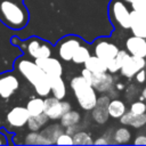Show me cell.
I'll return each mask as SVG.
<instances>
[{"instance_id": "484cf974", "label": "cell", "mask_w": 146, "mask_h": 146, "mask_svg": "<svg viewBox=\"0 0 146 146\" xmlns=\"http://www.w3.org/2000/svg\"><path fill=\"white\" fill-rule=\"evenodd\" d=\"M128 54L129 52L127 50H119L116 57L107 63V71L110 73H112V74L119 72L121 70V66H122V64H123V62H124V59H125Z\"/></svg>"}, {"instance_id": "6da1fadb", "label": "cell", "mask_w": 146, "mask_h": 146, "mask_svg": "<svg viewBox=\"0 0 146 146\" xmlns=\"http://www.w3.org/2000/svg\"><path fill=\"white\" fill-rule=\"evenodd\" d=\"M14 70L17 71L33 88L36 95L40 97H48L50 91V84L48 75L31 58L26 56H19L14 62Z\"/></svg>"}, {"instance_id": "9c48e42d", "label": "cell", "mask_w": 146, "mask_h": 146, "mask_svg": "<svg viewBox=\"0 0 146 146\" xmlns=\"http://www.w3.org/2000/svg\"><path fill=\"white\" fill-rule=\"evenodd\" d=\"M72 110L71 103L66 100L58 99L56 97H46L44 99V113L49 117V120H59L62 115Z\"/></svg>"}, {"instance_id": "7a4b0ae2", "label": "cell", "mask_w": 146, "mask_h": 146, "mask_svg": "<svg viewBox=\"0 0 146 146\" xmlns=\"http://www.w3.org/2000/svg\"><path fill=\"white\" fill-rule=\"evenodd\" d=\"M30 21L24 0H0V22L10 30H23Z\"/></svg>"}, {"instance_id": "ab89813d", "label": "cell", "mask_w": 146, "mask_h": 146, "mask_svg": "<svg viewBox=\"0 0 146 146\" xmlns=\"http://www.w3.org/2000/svg\"><path fill=\"white\" fill-rule=\"evenodd\" d=\"M140 100H146V87L143 89L141 91V97H140Z\"/></svg>"}, {"instance_id": "603a6c76", "label": "cell", "mask_w": 146, "mask_h": 146, "mask_svg": "<svg viewBox=\"0 0 146 146\" xmlns=\"http://www.w3.org/2000/svg\"><path fill=\"white\" fill-rule=\"evenodd\" d=\"M59 121L64 128H67L71 125H76L81 121V114L75 110H71V111L64 113L62 115V117L59 119Z\"/></svg>"}, {"instance_id": "f1b7e54d", "label": "cell", "mask_w": 146, "mask_h": 146, "mask_svg": "<svg viewBox=\"0 0 146 146\" xmlns=\"http://www.w3.org/2000/svg\"><path fill=\"white\" fill-rule=\"evenodd\" d=\"M73 144L74 145H92L94 140L89 132L79 130L73 135Z\"/></svg>"}, {"instance_id": "cb8c5ba5", "label": "cell", "mask_w": 146, "mask_h": 146, "mask_svg": "<svg viewBox=\"0 0 146 146\" xmlns=\"http://www.w3.org/2000/svg\"><path fill=\"white\" fill-rule=\"evenodd\" d=\"M48 121H49V117L43 112V113H41L39 115L30 116L29 117V121H27V128L31 131H40L41 128L43 125H46Z\"/></svg>"}, {"instance_id": "d590c367", "label": "cell", "mask_w": 146, "mask_h": 146, "mask_svg": "<svg viewBox=\"0 0 146 146\" xmlns=\"http://www.w3.org/2000/svg\"><path fill=\"white\" fill-rule=\"evenodd\" d=\"M94 144H96V145H108L111 143L105 136H102V137H98L96 140H94Z\"/></svg>"}, {"instance_id": "f35d334b", "label": "cell", "mask_w": 146, "mask_h": 146, "mask_svg": "<svg viewBox=\"0 0 146 146\" xmlns=\"http://www.w3.org/2000/svg\"><path fill=\"white\" fill-rule=\"evenodd\" d=\"M114 88H115L117 91H120V90H122V89L124 88V84H123L122 82H119V83H114Z\"/></svg>"}, {"instance_id": "d6a6232c", "label": "cell", "mask_w": 146, "mask_h": 146, "mask_svg": "<svg viewBox=\"0 0 146 146\" xmlns=\"http://www.w3.org/2000/svg\"><path fill=\"white\" fill-rule=\"evenodd\" d=\"M133 78L136 79V82H138L139 84L144 83V82L146 81V71H145V68H143V70H140L139 72H137Z\"/></svg>"}, {"instance_id": "8fae6325", "label": "cell", "mask_w": 146, "mask_h": 146, "mask_svg": "<svg viewBox=\"0 0 146 146\" xmlns=\"http://www.w3.org/2000/svg\"><path fill=\"white\" fill-rule=\"evenodd\" d=\"M119 50L120 49L115 43L104 38L98 39L94 43V55L106 62V64L116 57Z\"/></svg>"}, {"instance_id": "8992f818", "label": "cell", "mask_w": 146, "mask_h": 146, "mask_svg": "<svg viewBox=\"0 0 146 146\" xmlns=\"http://www.w3.org/2000/svg\"><path fill=\"white\" fill-rule=\"evenodd\" d=\"M81 75L84 76L87 79V81L95 88V90L100 92V94L107 92L115 83L113 74L110 73L108 71L96 73V72H91V71L83 67V70L81 72Z\"/></svg>"}, {"instance_id": "8d00e7d4", "label": "cell", "mask_w": 146, "mask_h": 146, "mask_svg": "<svg viewBox=\"0 0 146 146\" xmlns=\"http://www.w3.org/2000/svg\"><path fill=\"white\" fill-rule=\"evenodd\" d=\"M79 128H78V124L76 125H71V127H67V128H65V132H67V133H70V135H74L76 131H79L78 130Z\"/></svg>"}, {"instance_id": "30bf717a", "label": "cell", "mask_w": 146, "mask_h": 146, "mask_svg": "<svg viewBox=\"0 0 146 146\" xmlns=\"http://www.w3.org/2000/svg\"><path fill=\"white\" fill-rule=\"evenodd\" d=\"M82 44V41L75 35H67L57 43V54L62 60L70 62L76 49Z\"/></svg>"}, {"instance_id": "74e56055", "label": "cell", "mask_w": 146, "mask_h": 146, "mask_svg": "<svg viewBox=\"0 0 146 146\" xmlns=\"http://www.w3.org/2000/svg\"><path fill=\"white\" fill-rule=\"evenodd\" d=\"M8 144V140H7V137L5 133L1 132L0 130V145H7Z\"/></svg>"}, {"instance_id": "e575fe53", "label": "cell", "mask_w": 146, "mask_h": 146, "mask_svg": "<svg viewBox=\"0 0 146 146\" xmlns=\"http://www.w3.org/2000/svg\"><path fill=\"white\" fill-rule=\"evenodd\" d=\"M133 145H146V135H138L132 141Z\"/></svg>"}, {"instance_id": "4316f807", "label": "cell", "mask_w": 146, "mask_h": 146, "mask_svg": "<svg viewBox=\"0 0 146 146\" xmlns=\"http://www.w3.org/2000/svg\"><path fill=\"white\" fill-rule=\"evenodd\" d=\"M23 144L25 145H49L48 140L40 133V131H31L25 135Z\"/></svg>"}, {"instance_id": "d6986e66", "label": "cell", "mask_w": 146, "mask_h": 146, "mask_svg": "<svg viewBox=\"0 0 146 146\" xmlns=\"http://www.w3.org/2000/svg\"><path fill=\"white\" fill-rule=\"evenodd\" d=\"M64 127L59 123H52V124H49L48 127H46L44 129L40 130V133L48 140L49 145H52V144H56V140L57 138L64 132Z\"/></svg>"}, {"instance_id": "d4e9b609", "label": "cell", "mask_w": 146, "mask_h": 146, "mask_svg": "<svg viewBox=\"0 0 146 146\" xmlns=\"http://www.w3.org/2000/svg\"><path fill=\"white\" fill-rule=\"evenodd\" d=\"M131 140V131L128 128H117L113 131V144H129Z\"/></svg>"}, {"instance_id": "60d3db41", "label": "cell", "mask_w": 146, "mask_h": 146, "mask_svg": "<svg viewBox=\"0 0 146 146\" xmlns=\"http://www.w3.org/2000/svg\"><path fill=\"white\" fill-rule=\"evenodd\" d=\"M3 124V115H2V108L0 107V127Z\"/></svg>"}, {"instance_id": "e0dca14e", "label": "cell", "mask_w": 146, "mask_h": 146, "mask_svg": "<svg viewBox=\"0 0 146 146\" xmlns=\"http://www.w3.org/2000/svg\"><path fill=\"white\" fill-rule=\"evenodd\" d=\"M120 122L123 125H131L135 129H140L146 125V113L144 114H133L130 111H127L121 117Z\"/></svg>"}, {"instance_id": "7402d4cb", "label": "cell", "mask_w": 146, "mask_h": 146, "mask_svg": "<svg viewBox=\"0 0 146 146\" xmlns=\"http://www.w3.org/2000/svg\"><path fill=\"white\" fill-rule=\"evenodd\" d=\"M25 107L27 108V112H29L30 116L39 115V114L43 113V111H44V99L42 97H40V96L31 98L26 103Z\"/></svg>"}, {"instance_id": "277c9868", "label": "cell", "mask_w": 146, "mask_h": 146, "mask_svg": "<svg viewBox=\"0 0 146 146\" xmlns=\"http://www.w3.org/2000/svg\"><path fill=\"white\" fill-rule=\"evenodd\" d=\"M71 90L73 91L79 106L83 111H91L97 103V91L82 75L74 76L70 81Z\"/></svg>"}, {"instance_id": "ffe728a7", "label": "cell", "mask_w": 146, "mask_h": 146, "mask_svg": "<svg viewBox=\"0 0 146 146\" xmlns=\"http://www.w3.org/2000/svg\"><path fill=\"white\" fill-rule=\"evenodd\" d=\"M83 65H84V68H87V70H89L91 72H96V73L107 72V64H106V62H104L103 59H100L96 55H91L86 60V63Z\"/></svg>"}, {"instance_id": "9a60e30c", "label": "cell", "mask_w": 146, "mask_h": 146, "mask_svg": "<svg viewBox=\"0 0 146 146\" xmlns=\"http://www.w3.org/2000/svg\"><path fill=\"white\" fill-rule=\"evenodd\" d=\"M125 49L132 56L146 58V39L137 35L129 36L125 40Z\"/></svg>"}, {"instance_id": "5b68a950", "label": "cell", "mask_w": 146, "mask_h": 146, "mask_svg": "<svg viewBox=\"0 0 146 146\" xmlns=\"http://www.w3.org/2000/svg\"><path fill=\"white\" fill-rule=\"evenodd\" d=\"M21 80L17 71H6L0 73V102H8L19 89Z\"/></svg>"}, {"instance_id": "4fadbf2b", "label": "cell", "mask_w": 146, "mask_h": 146, "mask_svg": "<svg viewBox=\"0 0 146 146\" xmlns=\"http://www.w3.org/2000/svg\"><path fill=\"white\" fill-rule=\"evenodd\" d=\"M111 99L112 98L108 95H105V94H103L102 96H99L97 98V103H96L95 107L90 111L91 112V117L96 123L104 124L110 119L107 107H108V104H110Z\"/></svg>"}, {"instance_id": "f546056e", "label": "cell", "mask_w": 146, "mask_h": 146, "mask_svg": "<svg viewBox=\"0 0 146 146\" xmlns=\"http://www.w3.org/2000/svg\"><path fill=\"white\" fill-rule=\"evenodd\" d=\"M129 111L133 114H144L146 113V103H144L143 100H135L131 103Z\"/></svg>"}, {"instance_id": "836d02e7", "label": "cell", "mask_w": 146, "mask_h": 146, "mask_svg": "<svg viewBox=\"0 0 146 146\" xmlns=\"http://www.w3.org/2000/svg\"><path fill=\"white\" fill-rule=\"evenodd\" d=\"M137 95V91H136V89H135V86H129L128 88H127V90H125V97L127 98H129V99H132L135 96Z\"/></svg>"}, {"instance_id": "7c38bea8", "label": "cell", "mask_w": 146, "mask_h": 146, "mask_svg": "<svg viewBox=\"0 0 146 146\" xmlns=\"http://www.w3.org/2000/svg\"><path fill=\"white\" fill-rule=\"evenodd\" d=\"M145 66H146V59L144 57H137L128 54L121 66L120 73L122 76L127 79H131L136 75L137 72L145 68Z\"/></svg>"}, {"instance_id": "83f0119b", "label": "cell", "mask_w": 146, "mask_h": 146, "mask_svg": "<svg viewBox=\"0 0 146 146\" xmlns=\"http://www.w3.org/2000/svg\"><path fill=\"white\" fill-rule=\"evenodd\" d=\"M90 56H91V54H90L89 48H88L87 46H84V44H81V46L76 49V51L74 52V55H73V57H72V62H73L74 64H76V65H82V64L86 63V60H87Z\"/></svg>"}, {"instance_id": "2e32d148", "label": "cell", "mask_w": 146, "mask_h": 146, "mask_svg": "<svg viewBox=\"0 0 146 146\" xmlns=\"http://www.w3.org/2000/svg\"><path fill=\"white\" fill-rule=\"evenodd\" d=\"M130 31L132 35L146 39V18L133 9L130 11Z\"/></svg>"}, {"instance_id": "5bb4252c", "label": "cell", "mask_w": 146, "mask_h": 146, "mask_svg": "<svg viewBox=\"0 0 146 146\" xmlns=\"http://www.w3.org/2000/svg\"><path fill=\"white\" fill-rule=\"evenodd\" d=\"M47 75H63V65L62 63L50 56V57H46V58H39L34 60Z\"/></svg>"}, {"instance_id": "44dd1931", "label": "cell", "mask_w": 146, "mask_h": 146, "mask_svg": "<svg viewBox=\"0 0 146 146\" xmlns=\"http://www.w3.org/2000/svg\"><path fill=\"white\" fill-rule=\"evenodd\" d=\"M107 108H108L110 116L113 119H120L127 112V106L124 102L119 98H112Z\"/></svg>"}, {"instance_id": "1f68e13d", "label": "cell", "mask_w": 146, "mask_h": 146, "mask_svg": "<svg viewBox=\"0 0 146 146\" xmlns=\"http://www.w3.org/2000/svg\"><path fill=\"white\" fill-rule=\"evenodd\" d=\"M131 8L139 14H141L146 18V0H138L133 3H131Z\"/></svg>"}, {"instance_id": "b9f144b4", "label": "cell", "mask_w": 146, "mask_h": 146, "mask_svg": "<svg viewBox=\"0 0 146 146\" xmlns=\"http://www.w3.org/2000/svg\"><path fill=\"white\" fill-rule=\"evenodd\" d=\"M122 1H124L125 3H133V2H136V1H138V0H122Z\"/></svg>"}, {"instance_id": "ba28073f", "label": "cell", "mask_w": 146, "mask_h": 146, "mask_svg": "<svg viewBox=\"0 0 146 146\" xmlns=\"http://www.w3.org/2000/svg\"><path fill=\"white\" fill-rule=\"evenodd\" d=\"M29 117L30 114L25 106H15L7 112L3 127H9L7 129L13 132L14 129H22L27 125Z\"/></svg>"}, {"instance_id": "52a82bcc", "label": "cell", "mask_w": 146, "mask_h": 146, "mask_svg": "<svg viewBox=\"0 0 146 146\" xmlns=\"http://www.w3.org/2000/svg\"><path fill=\"white\" fill-rule=\"evenodd\" d=\"M130 11L122 0H112L108 6L110 18L123 30H130Z\"/></svg>"}, {"instance_id": "4dcf8cb0", "label": "cell", "mask_w": 146, "mask_h": 146, "mask_svg": "<svg viewBox=\"0 0 146 146\" xmlns=\"http://www.w3.org/2000/svg\"><path fill=\"white\" fill-rule=\"evenodd\" d=\"M57 145H74L73 144V136L67 133V132H63L56 140Z\"/></svg>"}, {"instance_id": "3957f363", "label": "cell", "mask_w": 146, "mask_h": 146, "mask_svg": "<svg viewBox=\"0 0 146 146\" xmlns=\"http://www.w3.org/2000/svg\"><path fill=\"white\" fill-rule=\"evenodd\" d=\"M10 43L22 50L24 56L35 60L39 58H46L50 57L52 55V46L38 38V36H31L26 40H21L17 36H11Z\"/></svg>"}, {"instance_id": "ac0fdd59", "label": "cell", "mask_w": 146, "mask_h": 146, "mask_svg": "<svg viewBox=\"0 0 146 146\" xmlns=\"http://www.w3.org/2000/svg\"><path fill=\"white\" fill-rule=\"evenodd\" d=\"M50 91L54 97L58 99H64L66 96V84L62 79V75H48Z\"/></svg>"}]
</instances>
